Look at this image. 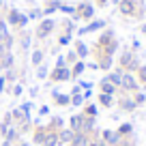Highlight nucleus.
<instances>
[{
  "label": "nucleus",
  "mask_w": 146,
  "mask_h": 146,
  "mask_svg": "<svg viewBox=\"0 0 146 146\" xmlns=\"http://www.w3.org/2000/svg\"><path fill=\"white\" fill-rule=\"evenodd\" d=\"M140 67V58L135 56V52H123L118 58V69L123 73H135Z\"/></svg>",
  "instance_id": "obj_1"
},
{
  "label": "nucleus",
  "mask_w": 146,
  "mask_h": 146,
  "mask_svg": "<svg viewBox=\"0 0 146 146\" xmlns=\"http://www.w3.org/2000/svg\"><path fill=\"white\" fill-rule=\"evenodd\" d=\"M11 116H13V127H17V129H19V133L30 131V127H32V118H30V114H24L19 108H15V110H11Z\"/></svg>",
  "instance_id": "obj_2"
},
{
  "label": "nucleus",
  "mask_w": 146,
  "mask_h": 146,
  "mask_svg": "<svg viewBox=\"0 0 146 146\" xmlns=\"http://www.w3.org/2000/svg\"><path fill=\"white\" fill-rule=\"evenodd\" d=\"M118 90H120V95H133V92L140 90V82L135 80L133 73H123V80H120Z\"/></svg>",
  "instance_id": "obj_3"
},
{
  "label": "nucleus",
  "mask_w": 146,
  "mask_h": 146,
  "mask_svg": "<svg viewBox=\"0 0 146 146\" xmlns=\"http://www.w3.org/2000/svg\"><path fill=\"white\" fill-rule=\"evenodd\" d=\"M116 105H118L120 112H125V114H133L137 110L135 101H133L131 95H118V99H116Z\"/></svg>",
  "instance_id": "obj_4"
},
{
  "label": "nucleus",
  "mask_w": 146,
  "mask_h": 146,
  "mask_svg": "<svg viewBox=\"0 0 146 146\" xmlns=\"http://www.w3.org/2000/svg\"><path fill=\"white\" fill-rule=\"evenodd\" d=\"M54 28H56V22L52 17H47V19H43L41 24H39V26H36V39H47V36L52 35V32H54Z\"/></svg>",
  "instance_id": "obj_5"
},
{
  "label": "nucleus",
  "mask_w": 146,
  "mask_h": 146,
  "mask_svg": "<svg viewBox=\"0 0 146 146\" xmlns=\"http://www.w3.org/2000/svg\"><path fill=\"white\" fill-rule=\"evenodd\" d=\"M50 80H52L54 84H60V82H71V67L52 69V71H50Z\"/></svg>",
  "instance_id": "obj_6"
},
{
  "label": "nucleus",
  "mask_w": 146,
  "mask_h": 146,
  "mask_svg": "<svg viewBox=\"0 0 146 146\" xmlns=\"http://www.w3.org/2000/svg\"><path fill=\"white\" fill-rule=\"evenodd\" d=\"M99 137L103 140L105 146H118L120 135L116 133V129H99Z\"/></svg>",
  "instance_id": "obj_7"
},
{
  "label": "nucleus",
  "mask_w": 146,
  "mask_h": 146,
  "mask_svg": "<svg viewBox=\"0 0 146 146\" xmlns=\"http://www.w3.org/2000/svg\"><path fill=\"white\" fill-rule=\"evenodd\" d=\"M9 24H11V26H17V28H26L28 15L22 13V11H17V9H11L9 11Z\"/></svg>",
  "instance_id": "obj_8"
},
{
  "label": "nucleus",
  "mask_w": 146,
  "mask_h": 146,
  "mask_svg": "<svg viewBox=\"0 0 146 146\" xmlns=\"http://www.w3.org/2000/svg\"><path fill=\"white\" fill-rule=\"evenodd\" d=\"M50 131H52V129L47 127V125H36L35 131H32V144L43 146V142H45V137H47V133H50Z\"/></svg>",
  "instance_id": "obj_9"
},
{
  "label": "nucleus",
  "mask_w": 146,
  "mask_h": 146,
  "mask_svg": "<svg viewBox=\"0 0 146 146\" xmlns=\"http://www.w3.org/2000/svg\"><path fill=\"white\" fill-rule=\"evenodd\" d=\"M73 17L78 19V17H82V19H92L95 17V7L92 5H88V2H82L80 7H75V15Z\"/></svg>",
  "instance_id": "obj_10"
},
{
  "label": "nucleus",
  "mask_w": 146,
  "mask_h": 146,
  "mask_svg": "<svg viewBox=\"0 0 146 146\" xmlns=\"http://www.w3.org/2000/svg\"><path fill=\"white\" fill-rule=\"evenodd\" d=\"M82 125H84V114H82V112H78V114H71V116H69V120H67V127L71 129L73 133L82 131Z\"/></svg>",
  "instance_id": "obj_11"
},
{
  "label": "nucleus",
  "mask_w": 146,
  "mask_h": 146,
  "mask_svg": "<svg viewBox=\"0 0 146 146\" xmlns=\"http://www.w3.org/2000/svg\"><path fill=\"white\" fill-rule=\"evenodd\" d=\"M52 99H54V105H58V108H69L71 105V95L69 92L52 90Z\"/></svg>",
  "instance_id": "obj_12"
},
{
  "label": "nucleus",
  "mask_w": 146,
  "mask_h": 146,
  "mask_svg": "<svg viewBox=\"0 0 146 146\" xmlns=\"http://www.w3.org/2000/svg\"><path fill=\"white\" fill-rule=\"evenodd\" d=\"M15 67V56L13 52H5V54H0V73L9 71V69Z\"/></svg>",
  "instance_id": "obj_13"
},
{
  "label": "nucleus",
  "mask_w": 146,
  "mask_h": 146,
  "mask_svg": "<svg viewBox=\"0 0 146 146\" xmlns=\"http://www.w3.org/2000/svg\"><path fill=\"white\" fill-rule=\"evenodd\" d=\"M99 92H103V95H112V97H118L120 95V90L114 86L112 82H108V80H99Z\"/></svg>",
  "instance_id": "obj_14"
},
{
  "label": "nucleus",
  "mask_w": 146,
  "mask_h": 146,
  "mask_svg": "<svg viewBox=\"0 0 146 146\" xmlns=\"http://www.w3.org/2000/svg\"><path fill=\"white\" fill-rule=\"evenodd\" d=\"M101 28H105V22L103 19H95V22H88L84 28H80L78 35L82 36V35H88V32H97V30H101Z\"/></svg>",
  "instance_id": "obj_15"
},
{
  "label": "nucleus",
  "mask_w": 146,
  "mask_h": 146,
  "mask_svg": "<svg viewBox=\"0 0 146 146\" xmlns=\"http://www.w3.org/2000/svg\"><path fill=\"white\" fill-rule=\"evenodd\" d=\"M84 71H86V62H84V60H78L75 64H71V80H73V82H78V80L82 78Z\"/></svg>",
  "instance_id": "obj_16"
},
{
  "label": "nucleus",
  "mask_w": 146,
  "mask_h": 146,
  "mask_svg": "<svg viewBox=\"0 0 146 146\" xmlns=\"http://www.w3.org/2000/svg\"><path fill=\"white\" fill-rule=\"evenodd\" d=\"M118 7H120V13H123V15H133V13L137 11L135 0H120Z\"/></svg>",
  "instance_id": "obj_17"
},
{
  "label": "nucleus",
  "mask_w": 146,
  "mask_h": 146,
  "mask_svg": "<svg viewBox=\"0 0 146 146\" xmlns=\"http://www.w3.org/2000/svg\"><path fill=\"white\" fill-rule=\"evenodd\" d=\"M116 103V97H112V95H103V92H99V95H97V105H99V108H112V105Z\"/></svg>",
  "instance_id": "obj_18"
},
{
  "label": "nucleus",
  "mask_w": 146,
  "mask_h": 146,
  "mask_svg": "<svg viewBox=\"0 0 146 146\" xmlns=\"http://www.w3.org/2000/svg\"><path fill=\"white\" fill-rule=\"evenodd\" d=\"M105 80H108V82H112L116 88H118V86H120V80H123V71H120V69L108 71V73H105Z\"/></svg>",
  "instance_id": "obj_19"
},
{
  "label": "nucleus",
  "mask_w": 146,
  "mask_h": 146,
  "mask_svg": "<svg viewBox=\"0 0 146 146\" xmlns=\"http://www.w3.org/2000/svg\"><path fill=\"white\" fill-rule=\"evenodd\" d=\"M67 146H88V135H84L82 131H78V133H73L71 142H69Z\"/></svg>",
  "instance_id": "obj_20"
},
{
  "label": "nucleus",
  "mask_w": 146,
  "mask_h": 146,
  "mask_svg": "<svg viewBox=\"0 0 146 146\" xmlns=\"http://www.w3.org/2000/svg\"><path fill=\"white\" fill-rule=\"evenodd\" d=\"M82 114H84V116H88V118H97V116H99V105H97V103H90V101H88V103H84Z\"/></svg>",
  "instance_id": "obj_21"
},
{
  "label": "nucleus",
  "mask_w": 146,
  "mask_h": 146,
  "mask_svg": "<svg viewBox=\"0 0 146 146\" xmlns=\"http://www.w3.org/2000/svg\"><path fill=\"white\" fill-rule=\"evenodd\" d=\"M58 133V144L60 146H67L69 142H71V137H73V131L69 127H64V129H60V131H56Z\"/></svg>",
  "instance_id": "obj_22"
},
{
  "label": "nucleus",
  "mask_w": 146,
  "mask_h": 146,
  "mask_svg": "<svg viewBox=\"0 0 146 146\" xmlns=\"http://www.w3.org/2000/svg\"><path fill=\"white\" fill-rule=\"evenodd\" d=\"M97 64H99V69H101V71H105V73L112 71V64H114V56H103V54H101V56H99V62H97Z\"/></svg>",
  "instance_id": "obj_23"
},
{
  "label": "nucleus",
  "mask_w": 146,
  "mask_h": 146,
  "mask_svg": "<svg viewBox=\"0 0 146 146\" xmlns=\"http://www.w3.org/2000/svg\"><path fill=\"white\" fill-rule=\"evenodd\" d=\"M47 127H50L52 131H60V129L67 127V120H64L62 116H52V118H50V125H47Z\"/></svg>",
  "instance_id": "obj_24"
},
{
  "label": "nucleus",
  "mask_w": 146,
  "mask_h": 146,
  "mask_svg": "<svg viewBox=\"0 0 146 146\" xmlns=\"http://www.w3.org/2000/svg\"><path fill=\"white\" fill-rule=\"evenodd\" d=\"M116 133H118L120 137H131L133 135V123H120L118 129H116Z\"/></svg>",
  "instance_id": "obj_25"
},
{
  "label": "nucleus",
  "mask_w": 146,
  "mask_h": 146,
  "mask_svg": "<svg viewBox=\"0 0 146 146\" xmlns=\"http://www.w3.org/2000/svg\"><path fill=\"white\" fill-rule=\"evenodd\" d=\"M73 50H75V54H78L80 60H84L88 54H90V50H88V45L84 41H75V47H73Z\"/></svg>",
  "instance_id": "obj_26"
},
{
  "label": "nucleus",
  "mask_w": 146,
  "mask_h": 146,
  "mask_svg": "<svg viewBox=\"0 0 146 146\" xmlns=\"http://www.w3.org/2000/svg\"><path fill=\"white\" fill-rule=\"evenodd\" d=\"M19 137H22V133H19L17 127H9V129H7V135H5L7 142H11V144H17Z\"/></svg>",
  "instance_id": "obj_27"
},
{
  "label": "nucleus",
  "mask_w": 146,
  "mask_h": 146,
  "mask_svg": "<svg viewBox=\"0 0 146 146\" xmlns=\"http://www.w3.org/2000/svg\"><path fill=\"white\" fill-rule=\"evenodd\" d=\"M35 75H36V80H47L50 78V67H47L45 62L39 64V67H35Z\"/></svg>",
  "instance_id": "obj_28"
},
{
  "label": "nucleus",
  "mask_w": 146,
  "mask_h": 146,
  "mask_svg": "<svg viewBox=\"0 0 146 146\" xmlns=\"http://www.w3.org/2000/svg\"><path fill=\"white\" fill-rule=\"evenodd\" d=\"M43 58H45V52H43V50H35V52L30 54L32 67H39V64H43Z\"/></svg>",
  "instance_id": "obj_29"
},
{
  "label": "nucleus",
  "mask_w": 146,
  "mask_h": 146,
  "mask_svg": "<svg viewBox=\"0 0 146 146\" xmlns=\"http://www.w3.org/2000/svg\"><path fill=\"white\" fill-rule=\"evenodd\" d=\"M7 90L11 92V97H22L24 95V84L22 82H15V84H11Z\"/></svg>",
  "instance_id": "obj_30"
},
{
  "label": "nucleus",
  "mask_w": 146,
  "mask_h": 146,
  "mask_svg": "<svg viewBox=\"0 0 146 146\" xmlns=\"http://www.w3.org/2000/svg\"><path fill=\"white\" fill-rule=\"evenodd\" d=\"M133 75H135V80L140 84H144L146 86V64H140V67H137V71L133 73Z\"/></svg>",
  "instance_id": "obj_31"
},
{
  "label": "nucleus",
  "mask_w": 146,
  "mask_h": 146,
  "mask_svg": "<svg viewBox=\"0 0 146 146\" xmlns=\"http://www.w3.org/2000/svg\"><path fill=\"white\" fill-rule=\"evenodd\" d=\"M43 146H60L58 144V133L50 131V133H47V137H45V142H43Z\"/></svg>",
  "instance_id": "obj_32"
},
{
  "label": "nucleus",
  "mask_w": 146,
  "mask_h": 146,
  "mask_svg": "<svg viewBox=\"0 0 146 146\" xmlns=\"http://www.w3.org/2000/svg\"><path fill=\"white\" fill-rule=\"evenodd\" d=\"M133 101H135V105L137 108H142V105H146V92H142V90H137V92H133Z\"/></svg>",
  "instance_id": "obj_33"
},
{
  "label": "nucleus",
  "mask_w": 146,
  "mask_h": 146,
  "mask_svg": "<svg viewBox=\"0 0 146 146\" xmlns=\"http://www.w3.org/2000/svg\"><path fill=\"white\" fill-rule=\"evenodd\" d=\"M64 60H67V67H71V64H75L78 62V54H75V50H69L67 54H64Z\"/></svg>",
  "instance_id": "obj_34"
},
{
  "label": "nucleus",
  "mask_w": 146,
  "mask_h": 146,
  "mask_svg": "<svg viewBox=\"0 0 146 146\" xmlns=\"http://www.w3.org/2000/svg\"><path fill=\"white\" fill-rule=\"evenodd\" d=\"M84 97L82 95H71V108H84Z\"/></svg>",
  "instance_id": "obj_35"
},
{
  "label": "nucleus",
  "mask_w": 146,
  "mask_h": 146,
  "mask_svg": "<svg viewBox=\"0 0 146 146\" xmlns=\"http://www.w3.org/2000/svg\"><path fill=\"white\" fill-rule=\"evenodd\" d=\"M137 144V137L135 135H131V137H120V142H118V146H135Z\"/></svg>",
  "instance_id": "obj_36"
},
{
  "label": "nucleus",
  "mask_w": 146,
  "mask_h": 146,
  "mask_svg": "<svg viewBox=\"0 0 146 146\" xmlns=\"http://www.w3.org/2000/svg\"><path fill=\"white\" fill-rule=\"evenodd\" d=\"M88 146H105V144H103V140L99 137V133H97V135L88 137Z\"/></svg>",
  "instance_id": "obj_37"
},
{
  "label": "nucleus",
  "mask_w": 146,
  "mask_h": 146,
  "mask_svg": "<svg viewBox=\"0 0 146 146\" xmlns=\"http://www.w3.org/2000/svg\"><path fill=\"white\" fill-rule=\"evenodd\" d=\"M32 108H35V103H32V101H24V103H19V110H22L24 114H30Z\"/></svg>",
  "instance_id": "obj_38"
},
{
  "label": "nucleus",
  "mask_w": 146,
  "mask_h": 146,
  "mask_svg": "<svg viewBox=\"0 0 146 146\" xmlns=\"http://www.w3.org/2000/svg\"><path fill=\"white\" fill-rule=\"evenodd\" d=\"M7 88H9V82H7L5 73H0V95H2V92H7Z\"/></svg>",
  "instance_id": "obj_39"
},
{
  "label": "nucleus",
  "mask_w": 146,
  "mask_h": 146,
  "mask_svg": "<svg viewBox=\"0 0 146 146\" xmlns=\"http://www.w3.org/2000/svg\"><path fill=\"white\" fill-rule=\"evenodd\" d=\"M62 67H67V60H64V56L60 54L58 58H56V62H54V69H62Z\"/></svg>",
  "instance_id": "obj_40"
},
{
  "label": "nucleus",
  "mask_w": 146,
  "mask_h": 146,
  "mask_svg": "<svg viewBox=\"0 0 146 146\" xmlns=\"http://www.w3.org/2000/svg\"><path fill=\"white\" fill-rule=\"evenodd\" d=\"M60 11L67 15H75V7H69V5H60Z\"/></svg>",
  "instance_id": "obj_41"
},
{
  "label": "nucleus",
  "mask_w": 146,
  "mask_h": 146,
  "mask_svg": "<svg viewBox=\"0 0 146 146\" xmlns=\"http://www.w3.org/2000/svg\"><path fill=\"white\" fill-rule=\"evenodd\" d=\"M36 116H50V105H41L36 110Z\"/></svg>",
  "instance_id": "obj_42"
},
{
  "label": "nucleus",
  "mask_w": 146,
  "mask_h": 146,
  "mask_svg": "<svg viewBox=\"0 0 146 146\" xmlns=\"http://www.w3.org/2000/svg\"><path fill=\"white\" fill-rule=\"evenodd\" d=\"M41 17H43V11H39V9L30 11V15H28V19H41Z\"/></svg>",
  "instance_id": "obj_43"
},
{
  "label": "nucleus",
  "mask_w": 146,
  "mask_h": 146,
  "mask_svg": "<svg viewBox=\"0 0 146 146\" xmlns=\"http://www.w3.org/2000/svg\"><path fill=\"white\" fill-rule=\"evenodd\" d=\"M2 123L7 125V127H13V116H11V112H7L5 118H2Z\"/></svg>",
  "instance_id": "obj_44"
},
{
  "label": "nucleus",
  "mask_w": 146,
  "mask_h": 146,
  "mask_svg": "<svg viewBox=\"0 0 146 146\" xmlns=\"http://www.w3.org/2000/svg\"><path fill=\"white\" fill-rule=\"evenodd\" d=\"M30 47V35H24L22 36V50H28Z\"/></svg>",
  "instance_id": "obj_45"
},
{
  "label": "nucleus",
  "mask_w": 146,
  "mask_h": 146,
  "mask_svg": "<svg viewBox=\"0 0 146 146\" xmlns=\"http://www.w3.org/2000/svg\"><path fill=\"white\" fill-rule=\"evenodd\" d=\"M58 43H60V45H69V43H71V36H69V35L58 36Z\"/></svg>",
  "instance_id": "obj_46"
},
{
  "label": "nucleus",
  "mask_w": 146,
  "mask_h": 146,
  "mask_svg": "<svg viewBox=\"0 0 146 146\" xmlns=\"http://www.w3.org/2000/svg\"><path fill=\"white\" fill-rule=\"evenodd\" d=\"M7 129H9V127H7V125L0 120V137H2V140H5V135H7Z\"/></svg>",
  "instance_id": "obj_47"
},
{
  "label": "nucleus",
  "mask_w": 146,
  "mask_h": 146,
  "mask_svg": "<svg viewBox=\"0 0 146 146\" xmlns=\"http://www.w3.org/2000/svg\"><path fill=\"white\" fill-rule=\"evenodd\" d=\"M82 92H84V90L80 88V84H75V86L71 88V92H69V95H82Z\"/></svg>",
  "instance_id": "obj_48"
},
{
  "label": "nucleus",
  "mask_w": 146,
  "mask_h": 146,
  "mask_svg": "<svg viewBox=\"0 0 146 146\" xmlns=\"http://www.w3.org/2000/svg\"><path fill=\"white\" fill-rule=\"evenodd\" d=\"M82 97H84V101L88 103V101H90V97H92V88H90V90H84V92H82Z\"/></svg>",
  "instance_id": "obj_49"
},
{
  "label": "nucleus",
  "mask_w": 146,
  "mask_h": 146,
  "mask_svg": "<svg viewBox=\"0 0 146 146\" xmlns=\"http://www.w3.org/2000/svg\"><path fill=\"white\" fill-rule=\"evenodd\" d=\"M7 35V22H0V36Z\"/></svg>",
  "instance_id": "obj_50"
},
{
  "label": "nucleus",
  "mask_w": 146,
  "mask_h": 146,
  "mask_svg": "<svg viewBox=\"0 0 146 146\" xmlns=\"http://www.w3.org/2000/svg\"><path fill=\"white\" fill-rule=\"evenodd\" d=\"M86 69H92V71H97V69H99V64H97V62H86Z\"/></svg>",
  "instance_id": "obj_51"
},
{
  "label": "nucleus",
  "mask_w": 146,
  "mask_h": 146,
  "mask_svg": "<svg viewBox=\"0 0 146 146\" xmlns=\"http://www.w3.org/2000/svg\"><path fill=\"white\" fill-rule=\"evenodd\" d=\"M36 95H39V86H32L30 88V97H36Z\"/></svg>",
  "instance_id": "obj_52"
},
{
  "label": "nucleus",
  "mask_w": 146,
  "mask_h": 146,
  "mask_svg": "<svg viewBox=\"0 0 146 146\" xmlns=\"http://www.w3.org/2000/svg\"><path fill=\"white\" fill-rule=\"evenodd\" d=\"M15 146H32V144H30V142H17Z\"/></svg>",
  "instance_id": "obj_53"
},
{
  "label": "nucleus",
  "mask_w": 146,
  "mask_h": 146,
  "mask_svg": "<svg viewBox=\"0 0 146 146\" xmlns=\"http://www.w3.org/2000/svg\"><path fill=\"white\" fill-rule=\"evenodd\" d=\"M0 146H15V144H11V142H7V140H2V144Z\"/></svg>",
  "instance_id": "obj_54"
},
{
  "label": "nucleus",
  "mask_w": 146,
  "mask_h": 146,
  "mask_svg": "<svg viewBox=\"0 0 146 146\" xmlns=\"http://www.w3.org/2000/svg\"><path fill=\"white\" fill-rule=\"evenodd\" d=\"M97 2H99V5H101V7H103V5H105V2H108V0H97Z\"/></svg>",
  "instance_id": "obj_55"
},
{
  "label": "nucleus",
  "mask_w": 146,
  "mask_h": 146,
  "mask_svg": "<svg viewBox=\"0 0 146 146\" xmlns=\"http://www.w3.org/2000/svg\"><path fill=\"white\" fill-rule=\"evenodd\" d=\"M142 32H144V35H146V24H144V26H142Z\"/></svg>",
  "instance_id": "obj_56"
},
{
  "label": "nucleus",
  "mask_w": 146,
  "mask_h": 146,
  "mask_svg": "<svg viewBox=\"0 0 146 146\" xmlns=\"http://www.w3.org/2000/svg\"><path fill=\"white\" fill-rule=\"evenodd\" d=\"M110 2H114V5H118V2H120V0H110Z\"/></svg>",
  "instance_id": "obj_57"
},
{
  "label": "nucleus",
  "mask_w": 146,
  "mask_h": 146,
  "mask_svg": "<svg viewBox=\"0 0 146 146\" xmlns=\"http://www.w3.org/2000/svg\"><path fill=\"white\" fill-rule=\"evenodd\" d=\"M0 7H2V0H0Z\"/></svg>",
  "instance_id": "obj_58"
}]
</instances>
